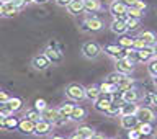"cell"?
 <instances>
[{
    "mask_svg": "<svg viewBox=\"0 0 157 139\" xmlns=\"http://www.w3.org/2000/svg\"><path fill=\"white\" fill-rule=\"evenodd\" d=\"M144 46H147V44H146V41H144L141 36L134 38V46H132V48H134V49H142Z\"/></svg>",
    "mask_w": 157,
    "mask_h": 139,
    "instance_id": "ab89813d",
    "label": "cell"
},
{
    "mask_svg": "<svg viewBox=\"0 0 157 139\" xmlns=\"http://www.w3.org/2000/svg\"><path fill=\"white\" fill-rule=\"evenodd\" d=\"M116 71L124 74V75H129V74L134 71V64H132L128 57H121L116 59Z\"/></svg>",
    "mask_w": 157,
    "mask_h": 139,
    "instance_id": "52a82bcc",
    "label": "cell"
},
{
    "mask_svg": "<svg viewBox=\"0 0 157 139\" xmlns=\"http://www.w3.org/2000/svg\"><path fill=\"white\" fill-rule=\"evenodd\" d=\"M101 8L100 0H83V12L87 13H97Z\"/></svg>",
    "mask_w": 157,
    "mask_h": 139,
    "instance_id": "44dd1931",
    "label": "cell"
},
{
    "mask_svg": "<svg viewBox=\"0 0 157 139\" xmlns=\"http://www.w3.org/2000/svg\"><path fill=\"white\" fill-rule=\"evenodd\" d=\"M0 17H3V2H0Z\"/></svg>",
    "mask_w": 157,
    "mask_h": 139,
    "instance_id": "c3c4849f",
    "label": "cell"
},
{
    "mask_svg": "<svg viewBox=\"0 0 157 139\" xmlns=\"http://www.w3.org/2000/svg\"><path fill=\"white\" fill-rule=\"evenodd\" d=\"M123 2H124V3L128 5V7H132V5H134V3L137 2V0H123Z\"/></svg>",
    "mask_w": 157,
    "mask_h": 139,
    "instance_id": "7dc6e473",
    "label": "cell"
},
{
    "mask_svg": "<svg viewBox=\"0 0 157 139\" xmlns=\"http://www.w3.org/2000/svg\"><path fill=\"white\" fill-rule=\"evenodd\" d=\"M75 131H77V133H74V134H72V137H74V139H78V137L90 139V137L95 136V133H93V129H92L90 126H78Z\"/></svg>",
    "mask_w": 157,
    "mask_h": 139,
    "instance_id": "d6986e66",
    "label": "cell"
},
{
    "mask_svg": "<svg viewBox=\"0 0 157 139\" xmlns=\"http://www.w3.org/2000/svg\"><path fill=\"white\" fill-rule=\"evenodd\" d=\"M154 85L157 87V75H154Z\"/></svg>",
    "mask_w": 157,
    "mask_h": 139,
    "instance_id": "f907efd6",
    "label": "cell"
},
{
    "mask_svg": "<svg viewBox=\"0 0 157 139\" xmlns=\"http://www.w3.org/2000/svg\"><path fill=\"white\" fill-rule=\"evenodd\" d=\"M33 2H36V3H46V2H49V0H33Z\"/></svg>",
    "mask_w": 157,
    "mask_h": 139,
    "instance_id": "681fc988",
    "label": "cell"
},
{
    "mask_svg": "<svg viewBox=\"0 0 157 139\" xmlns=\"http://www.w3.org/2000/svg\"><path fill=\"white\" fill-rule=\"evenodd\" d=\"M59 110H56V108H46V110H43L41 111V118L43 120H48V121H51L52 125L59 120Z\"/></svg>",
    "mask_w": 157,
    "mask_h": 139,
    "instance_id": "ffe728a7",
    "label": "cell"
},
{
    "mask_svg": "<svg viewBox=\"0 0 157 139\" xmlns=\"http://www.w3.org/2000/svg\"><path fill=\"white\" fill-rule=\"evenodd\" d=\"M136 129L139 131V134L141 136H151L152 134V125L151 123H139V125L136 126Z\"/></svg>",
    "mask_w": 157,
    "mask_h": 139,
    "instance_id": "83f0119b",
    "label": "cell"
},
{
    "mask_svg": "<svg viewBox=\"0 0 157 139\" xmlns=\"http://www.w3.org/2000/svg\"><path fill=\"white\" fill-rule=\"evenodd\" d=\"M123 77H124V74H121V72L116 71V72H113V74H110V75L106 77V82H110L111 85H116V83L120 82Z\"/></svg>",
    "mask_w": 157,
    "mask_h": 139,
    "instance_id": "1f68e13d",
    "label": "cell"
},
{
    "mask_svg": "<svg viewBox=\"0 0 157 139\" xmlns=\"http://www.w3.org/2000/svg\"><path fill=\"white\" fill-rule=\"evenodd\" d=\"M85 115H87L85 108H82V106H74V111H72V115H71V120H72V121H82L83 118H85Z\"/></svg>",
    "mask_w": 157,
    "mask_h": 139,
    "instance_id": "484cf974",
    "label": "cell"
},
{
    "mask_svg": "<svg viewBox=\"0 0 157 139\" xmlns=\"http://www.w3.org/2000/svg\"><path fill=\"white\" fill-rule=\"evenodd\" d=\"M56 2V5H59V7H64V8H67V5L72 2V0H54Z\"/></svg>",
    "mask_w": 157,
    "mask_h": 139,
    "instance_id": "f6af8a7d",
    "label": "cell"
},
{
    "mask_svg": "<svg viewBox=\"0 0 157 139\" xmlns=\"http://www.w3.org/2000/svg\"><path fill=\"white\" fill-rule=\"evenodd\" d=\"M0 2H12V0H0Z\"/></svg>",
    "mask_w": 157,
    "mask_h": 139,
    "instance_id": "f5cc1de1",
    "label": "cell"
},
{
    "mask_svg": "<svg viewBox=\"0 0 157 139\" xmlns=\"http://www.w3.org/2000/svg\"><path fill=\"white\" fill-rule=\"evenodd\" d=\"M147 71H149V74H151L152 77L157 75V54L151 59L149 62H147Z\"/></svg>",
    "mask_w": 157,
    "mask_h": 139,
    "instance_id": "d6a6232c",
    "label": "cell"
},
{
    "mask_svg": "<svg viewBox=\"0 0 157 139\" xmlns=\"http://www.w3.org/2000/svg\"><path fill=\"white\" fill-rule=\"evenodd\" d=\"M139 36L144 39L146 44H149V46H155V44H157V36L152 31H142Z\"/></svg>",
    "mask_w": 157,
    "mask_h": 139,
    "instance_id": "4316f807",
    "label": "cell"
},
{
    "mask_svg": "<svg viewBox=\"0 0 157 139\" xmlns=\"http://www.w3.org/2000/svg\"><path fill=\"white\" fill-rule=\"evenodd\" d=\"M103 51H105L110 57H115V59L126 57V54H128V49L120 46V44H106V46L103 48Z\"/></svg>",
    "mask_w": 157,
    "mask_h": 139,
    "instance_id": "277c9868",
    "label": "cell"
},
{
    "mask_svg": "<svg viewBox=\"0 0 157 139\" xmlns=\"http://www.w3.org/2000/svg\"><path fill=\"white\" fill-rule=\"evenodd\" d=\"M8 100H10V97L7 95V92L0 90V103H2V102H8Z\"/></svg>",
    "mask_w": 157,
    "mask_h": 139,
    "instance_id": "bcb514c9",
    "label": "cell"
},
{
    "mask_svg": "<svg viewBox=\"0 0 157 139\" xmlns=\"http://www.w3.org/2000/svg\"><path fill=\"white\" fill-rule=\"evenodd\" d=\"M100 92H101V93H106V92H111V93H113V85H111L110 82L105 80V82L100 85Z\"/></svg>",
    "mask_w": 157,
    "mask_h": 139,
    "instance_id": "60d3db41",
    "label": "cell"
},
{
    "mask_svg": "<svg viewBox=\"0 0 157 139\" xmlns=\"http://www.w3.org/2000/svg\"><path fill=\"white\" fill-rule=\"evenodd\" d=\"M137 108H139V106H137L134 102H124V103H123V106H121L120 116L121 115H136Z\"/></svg>",
    "mask_w": 157,
    "mask_h": 139,
    "instance_id": "cb8c5ba5",
    "label": "cell"
},
{
    "mask_svg": "<svg viewBox=\"0 0 157 139\" xmlns=\"http://www.w3.org/2000/svg\"><path fill=\"white\" fill-rule=\"evenodd\" d=\"M126 57L129 59V61H131L132 64H137V62H139V56H137V49H134V48L128 49V54H126Z\"/></svg>",
    "mask_w": 157,
    "mask_h": 139,
    "instance_id": "d590c367",
    "label": "cell"
},
{
    "mask_svg": "<svg viewBox=\"0 0 157 139\" xmlns=\"http://www.w3.org/2000/svg\"><path fill=\"white\" fill-rule=\"evenodd\" d=\"M142 13H144V12H139V10H136V8H132V7H128V17L142 18Z\"/></svg>",
    "mask_w": 157,
    "mask_h": 139,
    "instance_id": "f35d334b",
    "label": "cell"
},
{
    "mask_svg": "<svg viewBox=\"0 0 157 139\" xmlns=\"http://www.w3.org/2000/svg\"><path fill=\"white\" fill-rule=\"evenodd\" d=\"M34 108H36V110H39V111H43V110H46V102H44V100H39V98H38V100L36 102H34Z\"/></svg>",
    "mask_w": 157,
    "mask_h": 139,
    "instance_id": "b9f144b4",
    "label": "cell"
},
{
    "mask_svg": "<svg viewBox=\"0 0 157 139\" xmlns=\"http://www.w3.org/2000/svg\"><path fill=\"white\" fill-rule=\"evenodd\" d=\"M0 118H2V115H0Z\"/></svg>",
    "mask_w": 157,
    "mask_h": 139,
    "instance_id": "db71d44e",
    "label": "cell"
},
{
    "mask_svg": "<svg viewBox=\"0 0 157 139\" xmlns=\"http://www.w3.org/2000/svg\"><path fill=\"white\" fill-rule=\"evenodd\" d=\"M128 136H129V137H132V139H137V137H141L139 131H137L136 128H132V129H129V133H128Z\"/></svg>",
    "mask_w": 157,
    "mask_h": 139,
    "instance_id": "ee69618b",
    "label": "cell"
},
{
    "mask_svg": "<svg viewBox=\"0 0 157 139\" xmlns=\"http://www.w3.org/2000/svg\"><path fill=\"white\" fill-rule=\"evenodd\" d=\"M34 126H36V121H31L28 118H23L18 125V131H21L23 134H34Z\"/></svg>",
    "mask_w": 157,
    "mask_h": 139,
    "instance_id": "9a60e30c",
    "label": "cell"
},
{
    "mask_svg": "<svg viewBox=\"0 0 157 139\" xmlns=\"http://www.w3.org/2000/svg\"><path fill=\"white\" fill-rule=\"evenodd\" d=\"M66 95H67L69 100H72V102H82L83 98H87L85 88L80 87L78 83H71V85L66 88Z\"/></svg>",
    "mask_w": 157,
    "mask_h": 139,
    "instance_id": "7a4b0ae2",
    "label": "cell"
},
{
    "mask_svg": "<svg viewBox=\"0 0 157 139\" xmlns=\"http://www.w3.org/2000/svg\"><path fill=\"white\" fill-rule=\"evenodd\" d=\"M67 10L71 15H78L83 12V0H72L71 3L67 5Z\"/></svg>",
    "mask_w": 157,
    "mask_h": 139,
    "instance_id": "603a6c76",
    "label": "cell"
},
{
    "mask_svg": "<svg viewBox=\"0 0 157 139\" xmlns=\"http://www.w3.org/2000/svg\"><path fill=\"white\" fill-rule=\"evenodd\" d=\"M20 125V120L18 118H12V116H2L0 118V129H5V131H13L17 129Z\"/></svg>",
    "mask_w": 157,
    "mask_h": 139,
    "instance_id": "8fae6325",
    "label": "cell"
},
{
    "mask_svg": "<svg viewBox=\"0 0 157 139\" xmlns=\"http://www.w3.org/2000/svg\"><path fill=\"white\" fill-rule=\"evenodd\" d=\"M155 46H149V44H147V46H144L142 49H137V56H139V62H149L152 57L155 56Z\"/></svg>",
    "mask_w": 157,
    "mask_h": 139,
    "instance_id": "30bf717a",
    "label": "cell"
},
{
    "mask_svg": "<svg viewBox=\"0 0 157 139\" xmlns=\"http://www.w3.org/2000/svg\"><path fill=\"white\" fill-rule=\"evenodd\" d=\"M144 102L147 103V105L157 106V93H146V95H144Z\"/></svg>",
    "mask_w": 157,
    "mask_h": 139,
    "instance_id": "8d00e7d4",
    "label": "cell"
},
{
    "mask_svg": "<svg viewBox=\"0 0 157 139\" xmlns=\"http://www.w3.org/2000/svg\"><path fill=\"white\" fill-rule=\"evenodd\" d=\"M100 87H97V85H88L87 88H85V95H87V98L88 100H95V98L100 95Z\"/></svg>",
    "mask_w": 157,
    "mask_h": 139,
    "instance_id": "f546056e",
    "label": "cell"
},
{
    "mask_svg": "<svg viewBox=\"0 0 157 139\" xmlns=\"http://www.w3.org/2000/svg\"><path fill=\"white\" fill-rule=\"evenodd\" d=\"M8 103H10V106L13 108V111H18L20 108H21V105H23V102L20 100V98H10Z\"/></svg>",
    "mask_w": 157,
    "mask_h": 139,
    "instance_id": "74e56055",
    "label": "cell"
},
{
    "mask_svg": "<svg viewBox=\"0 0 157 139\" xmlns=\"http://www.w3.org/2000/svg\"><path fill=\"white\" fill-rule=\"evenodd\" d=\"M82 52H83V56H85L87 59H95L98 54H100V46H98L97 43L88 41V43H85L82 46Z\"/></svg>",
    "mask_w": 157,
    "mask_h": 139,
    "instance_id": "9c48e42d",
    "label": "cell"
},
{
    "mask_svg": "<svg viewBox=\"0 0 157 139\" xmlns=\"http://www.w3.org/2000/svg\"><path fill=\"white\" fill-rule=\"evenodd\" d=\"M23 2H25V3H29V2H33V0H23Z\"/></svg>",
    "mask_w": 157,
    "mask_h": 139,
    "instance_id": "816d5d0a",
    "label": "cell"
},
{
    "mask_svg": "<svg viewBox=\"0 0 157 139\" xmlns=\"http://www.w3.org/2000/svg\"><path fill=\"white\" fill-rule=\"evenodd\" d=\"M132 8H136V10H139V12H144L146 10V3L142 2V0H137V2L132 5Z\"/></svg>",
    "mask_w": 157,
    "mask_h": 139,
    "instance_id": "7bdbcfd3",
    "label": "cell"
},
{
    "mask_svg": "<svg viewBox=\"0 0 157 139\" xmlns=\"http://www.w3.org/2000/svg\"><path fill=\"white\" fill-rule=\"evenodd\" d=\"M25 118H28V120H31V121H39L41 120V111L39 110H29V111H26V115H25Z\"/></svg>",
    "mask_w": 157,
    "mask_h": 139,
    "instance_id": "e575fe53",
    "label": "cell"
},
{
    "mask_svg": "<svg viewBox=\"0 0 157 139\" xmlns=\"http://www.w3.org/2000/svg\"><path fill=\"white\" fill-rule=\"evenodd\" d=\"M121 98L124 102H134V103H137L141 100V93H139V90L137 88H128V90H124L121 93Z\"/></svg>",
    "mask_w": 157,
    "mask_h": 139,
    "instance_id": "2e32d148",
    "label": "cell"
},
{
    "mask_svg": "<svg viewBox=\"0 0 157 139\" xmlns=\"http://www.w3.org/2000/svg\"><path fill=\"white\" fill-rule=\"evenodd\" d=\"M52 123L51 121H48V120H39V121H36V126H34V134L36 136H46V134H49V133L52 131Z\"/></svg>",
    "mask_w": 157,
    "mask_h": 139,
    "instance_id": "5b68a950",
    "label": "cell"
},
{
    "mask_svg": "<svg viewBox=\"0 0 157 139\" xmlns=\"http://www.w3.org/2000/svg\"><path fill=\"white\" fill-rule=\"evenodd\" d=\"M139 120H137L136 115H121L120 116V125L123 129H132V128H136L137 125H139Z\"/></svg>",
    "mask_w": 157,
    "mask_h": 139,
    "instance_id": "ba28073f",
    "label": "cell"
},
{
    "mask_svg": "<svg viewBox=\"0 0 157 139\" xmlns=\"http://www.w3.org/2000/svg\"><path fill=\"white\" fill-rule=\"evenodd\" d=\"M74 106H75V105H72L71 102H66L61 108H59V115L71 120V115H72V111H74Z\"/></svg>",
    "mask_w": 157,
    "mask_h": 139,
    "instance_id": "d4e9b609",
    "label": "cell"
},
{
    "mask_svg": "<svg viewBox=\"0 0 157 139\" xmlns=\"http://www.w3.org/2000/svg\"><path fill=\"white\" fill-rule=\"evenodd\" d=\"M18 10H20V7L17 5L15 0H12V2H3V17H13Z\"/></svg>",
    "mask_w": 157,
    "mask_h": 139,
    "instance_id": "7402d4cb",
    "label": "cell"
},
{
    "mask_svg": "<svg viewBox=\"0 0 157 139\" xmlns=\"http://www.w3.org/2000/svg\"><path fill=\"white\" fill-rule=\"evenodd\" d=\"M136 116H137V120H139L141 123H152L155 120L154 111H152L151 108H147V106H139L137 108Z\"/></svg>",
    "mask_w": 157,
    "mask_h": 139,
    "instance_id": "8992f818",
    "label": "cell"
},
{
    "mask_svg": "<svg viewBox=\"0 0 157 139\" xmlns=\"http://www.w3.org/2000/svg\"><path fill=\"white\" fill-rule=\"evenodd\" d=\"M0 115H2V116H12L13 115V108L10 106L8 102H2V103H0Z\"/></svg>",
    "mask_w": 157,
    "mask_h": 139,
    "instance_id": "4dcf8cb0",
    "label": "cell"
},
{
    "mask_svg": "<svg viewBox=\"0 0 157 139\" xmlns=\"http://www.w3.org/2000/svg\"><path fill=\"white\" fill-rule=\"evenodd\" d=\"M110 28H111V31L115 34H124L128 31L126 21H124V20H121V18H115V20H113L111 25H110Z\"/></svg>",
    "mask_w": 157,
    "mask_h": 139,
    "instance_id": "e0dca14e",
    "label": "cell"
},
{
    "mask_svg": "<svg viewBox=\"0 0 157 139\" xmlns=\"http://www.w3.org/2000/svg\"><path fill=\"white\" fill-rule=\"evenodd\" d=\"M123 103H124V100H123L121 97H118V98H113V100H111V103H110V108L106 110V115H108V116H120Z\"/></svg>",
    "mask_w": 157,
    "mask_h": 139,
    "instance_id": "4fadbf2b",
    "label": "cell"
},
{
    "mask_svg": "<svg viewBox=\"0 0 157 139\" xmlns=\"http://www.w3.org/2000/svg\"><path fill=\"white\" fill-rule=\"evenodd\" d=\"M113 100V93L106 92V93H100L95 100H93V108L100 113H106V110L110 108V103Z\"/></svg>",
    "mask_w": 157,
    "mask_h": 139,
    "instance_id": "6da1fadb",
    "label": "cell"
},
{
    "mask_svg": "<svg viewBox=\"0 0 157 139\" xmlns=\"http://www.w3.org/2000/svg\"><path fill=\"white\" fill-rule=\"evenodd\" d=\"M44 54H46L48 59H49L52 64H61V62H62V52L57 51V49L54 48V44H51V46H49L46 51H44Z\"/></svg>",
    "mask_w": 157,
    "mask_h": 139,
    "instance_id": "5bb4252c",
    "label": "cell"
},
{
    "mask_svg": "<svg viewBox=\"0 0 157 139\" xmlns=\"http://www.w3.org/2000/svg\"><path fill=\"white\" fill-rule=\"evenodd\" d=\"M110 13L113 15V18H121L126 20L128 18V5L123 0H115L110 5Z\"/></svg>",
    "mask_w": 157,
    "mask_h": 139,
    "instance_id": "3957f363",
    "label": "cell"
},
{
    "mask_svg": "<svg viewBox=\"0 0 157 139\" xmlns=\"http://www.w3.org/2000/svg\"><path fill=\"white\" fill-rule=\"evenodd\" d=\"M126 26L128 29H136L137 26H139V21H141V18H136V17H128L126 20Z\"/></svg>",
    "mask_w": 157,
    "mask_h": 139,
    "instance_id": "836d02e7",
    "label": "cell"
},
{
    "mask_svg": "<svg viewBox=\"0 0 157 139\" xmlns=\"http://www.w3.org/2000/svg\"><path fill=\"white\" fill-rule=\"evenodd\" d=\"M83 26H85V29H88V31H100V29L103 28V21L97 17H92V18L85 20Z\"/></svg>",
    "mask_w": 157,
    "mask_h": 139,
    "instance_id": "ac0fdd59",
    "label": "cell"
},
{
    "mask_svg": "<svg viewBox=\"0 0 157 139\" xmlns=\"http://www.w3.org/2000/svg\"><path fill=\"white\" fill-rule=\"evenodd\" d=\"M31 66L36 69V71H44L51 66V61L48 59L46 54H41V56H34L33 61H31Z\"/></svg>",
    "mask_w": 157,
    "mask_h": 139,
    "instance_id": "7c38bea8",
    "label": "cell"
},
{
    "mask_svg": "<svg viewBox=\"0 0 157 139\" xmlns=\"http://www.w3.org/2000/svg\"><path fill=\"white\" fill-rule=\"evenodd\" d=\"M118 44L126 49H131L132 46H134V38H129L126 36V34H120V39H118Z\"/></svg>",
    "mask_w": 157,
    "mask_h": 139,
    "instance_id": "f1b7e54d",
    "label": "cell"
}]
</instances>
